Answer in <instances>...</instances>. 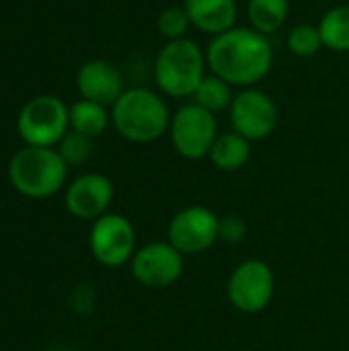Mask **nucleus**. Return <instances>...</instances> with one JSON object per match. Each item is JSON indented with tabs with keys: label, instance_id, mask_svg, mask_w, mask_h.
Wrapping results in <instances>:
<instances>
[{
	"label": "nucleus",
	"instance_id": "nucleus-1",
	"mask_svg": "<svg viewBox=\"0 0 349 351\" xmlns=\"http://www.w3.org/2000/svg\"><path fill=\"white\" fill-rule=\"evenodd\" d=\"M206 62L212 74L232 86H255L274 66V47L267 35L251 27H232L208 43Z\"/></svg>",
	"mask_w": 349,
	"mask_h": 351
},
{
	"label": "nucleus",
	"instance_id": "nucleus-2",
	"mask_svg": "<svg viewBox=\"0 0 349 351\" xmlns=\"http://www.w3.org/2000/svg\"><path fill=\"white\" fill-rule=\"evenodd\" d=\"M111 123L121 138L134 144H150L169 132L171 111L158 93L136 86L123 90L113 103Z\"/></svg>",
	"mask_w": 349,
	"mask_h": 351
},
{
	"label": "nucleus",
	"instance_id": "nucleus-3",
	"mask_svg": "<svg viewBox=\"0 0 349 351\" xmlns=\"http://www.w3.org/2000/svg\"><path fill=\"white\" fill-rule=\"evenodd\" d=\"M206 51L189 39L167 41L154 60V82L165 97L187 99L193 97L200 82L206 78Z\"/></svg>",
	"mask_w": 349,
	"mask_h": 351
},
{
	"label": "nucleus",
	"instance_id": "nucleus-4",
	"mask_svg": "<svg viewBox=\"0 0 349 351\" xmlns=\"http://www.w3.org/2000/svg\"><path fill=\"white\" fill-rule=\"evenodd\" d=\"M68 165L60 152L41 146H27L19 150L8 167L14 189L27 197H49L66 181Z\"/></svg>",
	"mask_w": 349,
	"mask_h": 351
},
{
	"label": "nucleus",
	"instance_id": "nucleus-5",
	"mask_svg": "<svg viewBox=\"0 0 349 351\" xmlns=\"http://www.w3.org/2000/svg\"><path fill=\"white\" fill-rule=\"evenodd\" d=\"M169 136L179 156L200 160L210 154L218 138L216 115L197 103H187L171 115Z\"/></svg>",
	"mask_w": 349,
	"mask_h": 351
},
{
	"label": "nucleus",
	"instance_id": "nucleus-6",
	"mask_svg": "<svg viewBox=\"0 0 349 351\" xmlns=\"http://www.w3.org/2000/svg\"><path fill=\"white\" fill-rule=\"evenodd\" d=\"M64 101L51 95H41L31 99L19 113L16 128L21 138L29 146L49 148L66 136L70 125V115Z\"/></svg>",
	"mask_w": 349,
	"mask_h": 351
},
{
	"label": "nucleus",
	"instance_id": "nucleus-7",
	"mask_svg": "<svg viewBox=\"0 0 349 351\" xmlns=\"http://www.w3.org/2000/svg\"><path fill=\"white\" fill-rule=\"evenodd\" d=\"M276 290L272 267L261 259H247L239 263L226 284L228 302L241 313H261L269 306Z\"/></svg>",
	"mask_w": 349,
	"mask_h": 351
},
{
	"label": "nucleus",
	"instance_id": "nucleus-8",
	"mask_svg": "<svg viewBox=\"0 0 349 351\" xmlns=\"http://www.w3.org/2000/svg\"><path fill=\"white\" fill-rule=\"evenodd\" d=\"M232 132L241 134L249 142L265 140L278 128V105L276 101L261 88L249 86L234 95L232 105L228 109Z\"/></svg>",
	"mask_w": 349,
	"mask_h": 351
},
{
	"label": "nucleus",
	"instance_id": "nucleus-9",
	"mask_svg": "<svg viewBox=\"0 0 349 351\" xmlns=\"http://www.w3.org/2000/svg\"><path fill=\"white\" fill-rule=\"evenodd\" d=\"M167 234L181 255H197L220 239V218L206 206H187L171 218Z\"/></svg>",
	"mask_w": 349,
	"mask_h": 351
},
{
	"label": "nucleus",
	"instance_id": "nucleus-10",
	"mask_svg": "<svg viewBox=\"0 0 349 351\" xmlns=\"http://www.w3.org/2000/svg\"><path fill=\"white\" fill-rule=\"evenodd\" d=\"M91 251L105 267H119L136 253V230L121 214H103L91 228Z\"/></svg>",
	"mask_w": 349,
	"mask_h": 351
},
{
	"label": "nucleus",
	"instance_id": "nucleus-11",
	"mask_svg": "<svg viewBox=\"0 0 349 351\" xmlns=\"http://www.w3.org/2000/svg\"><path fill=\"white\" fill-rule=\"evenodd\" d=\"M134 280L150 290H165L183 276V255L171 243H150L132 257Z\"/></svg>",
	"mask_w": 349,
	"mask_h": 351
},
{
	"label": "nucleus",
	"instance_id": "nucleus-12",
	"mask_svg": "<svg viewBox=\"0 0 349 351\" xmlns=\"http://www.w3.org/2000/svg\"><path fill=\"white\" fill-rule=\"evenodd\" d=\"M113 199V183L109 177L88 173L78 177L66 191V208L72 216L95 220L105 214Z\"/></svg>",
	"mask_w": 349,
	"mask_h": 351
},
{
	"label": "nucleus",
	"instance_id": "nucleus-13",
	"mask_svg": "<svg viewBox=\"0 0 349 351\" xmlns=\"http://www.w3.org/2000/svg\"><path fill=\"white\" fill-rule=\"evenodd\" d=\"M76 88L82 99L101 105H113L125 90L121 72L105 60H91L82 64L76 74Z\"/></svg>",
	"mask_w": 349,
	"mask_h": 351
},
{
	"label": "nucleus",
	"instance_id": "nucleus-14",
	"mask_svg": "<svg viewBox=\"0 0 349 351\" xmlns=\"http://www.w3.org/2000/svg\"><path fill=\"white\" fill-rule=\"evenodd\" d=\"M189 16L191 27L206 35H220L237 27V0H183L181 4Z\"/></svg>",
	"mask_w": 349,
	"mask_h": 351
},
{
	"label": "nucleus",
	"instance_id": "nucleus-15",
	"mask_svg": "<svg viewBox=\"0 0 349 351\" xmlns=\"http://www.w3.org/2000/svg\"><path fill=\"white\" fill-rule=\"evenodd\" d=\"M208 158L220 171H226V173L239 171L251 158V142L237 132L218 134Z\"/></svg>",
	"mask_w": 349,
	"mask_h": 351
},
{
	"label": "nucleus",
	"instance_id": "nucleus-16",
	"mask_svg": "<svg viewBox=\"0 0 349 351\" xmlns=\"http://www.w3.org/2000/svg\"><path fill=\"white\" fill-rule=\"evenodd\" d=\"M247 14L251 29L272 35L288 21L290 14V2L288 0H249L247 2Z\"/></svg>",
	"mask_w": 349,
	"mask_h": 351
},
{
	"label": "nucleus",
	"instance_id": "nucleus-17",
	"mask_svg": "<svg viewBox=\"0 0 349 351\" xmlns=\"http://www.w3.org/2000/svg\"><path fill=\"white\" fill-rule=\"evenodd\" d=\"M68 115H70L72 132H78V134H82L86 138L101 136L107 130L109 119H111V115L107 113L105 105L95 103V101H88V99L76 101L70 107Z\"/></svg>",
	"mask_w": 349,
	"mask_h": 351
},
{
	"label": "nucleus",
	"instance_id": "nucleus-18",
	"mask_svg": "<svg viewBox=\"0 0 349 351\" xmlns=\"http://www.w3.org/2000/svg\"><path fill=\"white\" fill-rule=\"evenodd\" d=\"M319 31L323 37V45L331 51L346 53L349 51V4H337L329 8L321 21Z\"/></svg>",
	"mask_w": 349,
	"mask_h": 351
},
{
	"label": "nucleus",
	"instance_id": "nucleus-19",
	"mask_svg": "<svg viewBox=\"0 0 349 351\" xmlns=\"http://www.w3.org/2000/svg\"><path fill=\"white\" fill-rule=\"evenodd\" d=\"M191 99H193V103H197L200 107H204L216 115L224 109H230L234 93H232V84H228L226 80H222L216 74H210L200 82V86L195 88Z\"/></svg>",
	"mask_w": 349,
	"mask_h": 351
},
{
	"label": "nucleus",
	"instance_id": "nucleus-20",
	"mask_svg": "<svg viewBox=\"0 0 349 351\" xmlns=\"http://www.w3.org/2000/svg\"><path fill=\"white\" fill-rule=\"evenodd\" d=\"M286 47L296 58H311V56L319 53L325 45H323V37H321V31L317 25L298 23L288 31Z\"/></svg>",
	"mask_w": 349,
	"mask_h": 351
},
{
	"label": "nucleus",
	"instance_id": "nucleus-21",
	"mask_svg": "<svg viewBox=\"0 0 349 351\" xmlns=\"http://www.w3.org/2000/svg\"><path fill=\"white\" fill-rule=\"evenodd\" d=\"M189 27L191 23L183 6H167L165 10H160L158 21H156V29L160 37L167 41H177V39L187 37Z\"/></svg>",
	"mask_w": 349,
	"mask_h": 351
},
{
	"label": "nucleus",
	"instance_id": "nucleus-22",
	"mask_svg": "<svg viewBox=\"0 0 349 351\" xmlns=\"http://www.w3.org/2000/svg\"><path fill=\"white\" fill-rule=\"evenodd\" d=\"M58 152L66 165H82L91 156V138H86L78 132L66 134L60 142Z\"/></svg>",
	"mask_w": 349,
	"mask_h": 351
},
{
	"label": "nucleus",
	"instance_id": "nucleus-23",
	"mask_svg": "<svg viewBox=\"0 0 349 351\" xmlns=\"http://www.w3.org/2000/svg\"><path fill=\"white\" fill-rule=\"evenodd\" d=\"M247 234V222L241 216L220 218V239L226 243H241Z\"/></svg>",
	"mask_w": 349,
	"mask_h": 351
},
{
	"label": "nucleus",
	"instance_id": "nucleus-24",
	"mask_svg": "<svg viewBox=\"0 0 349 351\" xmlns=\"http://www.w3.org/2000/svg\"><path fill=\"white\" fill-rule=\"evenodd\" d=\"M56 351H72V350H56Z\"/></svg>",
	"mask_w": 349,
	"mask_h": 351
}]
</instances>
